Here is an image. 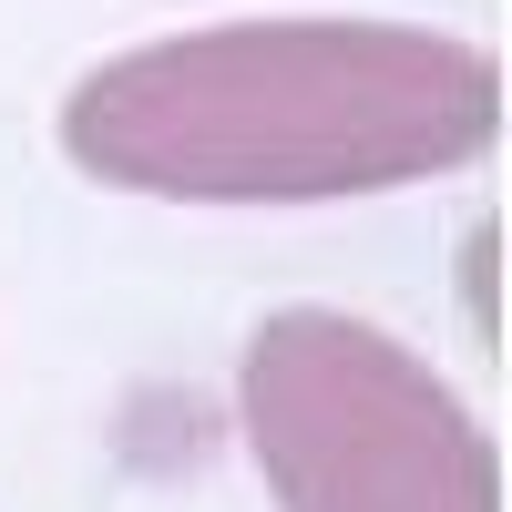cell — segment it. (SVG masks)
Wrapping results in <instances>:
<instances>
[{
	"mask_svg": "<svg viewBox=\"0 0 512 512\" xmlns=\"http://www.w3.org/2000/svg\"><path fill=\"white\" fill-rule=\"evenodd\" d=\"M502 72L420 21H205L93 62L62 93V154L154 205H338L492 154Z\"/></svg>",
	"mask_w": 512,
	"mask_h": 512,
	"instance_id": "1",
	"label": "cell"
},
{
	"mask_svg": "<svg viewBox=\"0 0 512 512\" xmlns=\"http://www.w3.org/2000/svg\"><path fill=\"white\" fill-rule=\"evenodd\" d=\"M246 461L277 512H502L451 379L349 308H277L236 359Z\"/></svg>",
	"mask_w": 512,
	"mask_h": 512,
	"instance_id": "2",
	"label": "cell"
},
{
	"mask_svg": "<svg viewBox=\"0 0 512 512\" xmlns=\"http://www.w3.org/2000/svg\"><path fill=\"white\" fill-rule=\"evenodd\" d=\"M461 297H472V328L492 338V226L461 236Z\"/></svg>",
	"mask_w": 512,
	"mask_h": 512,
	"instance_id": "3",
	"label": "cell"
}]
</instances>
